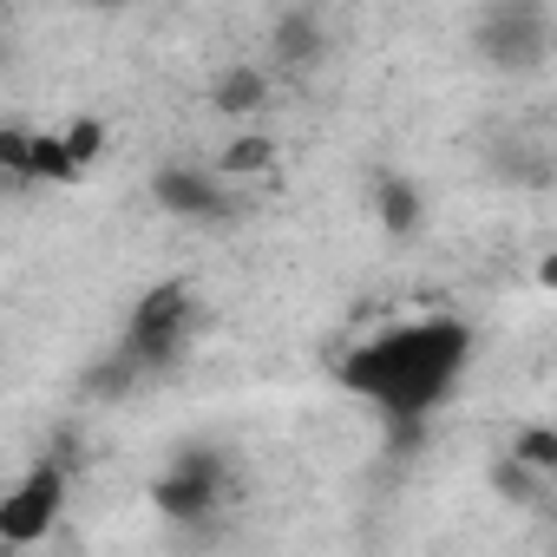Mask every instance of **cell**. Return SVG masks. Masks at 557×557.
<instances>
[{
	"label": "cell",
	"instance_id": "1",
	"mask_svg": "<svg viewBox=\"0 0 557 557\" xmlns=\"http://www.w3.org/2000/svg\"><path fill=\"white\" fill-rule=\"evenodd\" d=\"M472 361H479V329L453 309H426V315H394L361 342H348L335 355V387L407 446L453 407Z\"/></svg>",
	"mask_w": 557,
	"mask_h": 557
},
{
	"label": "cell",
	"instance_id": "2",
	"mask_svg": "<svg viewBox=\"0 0 557 557\" xmlns=\"http://www.w3.org/2000/svg\"><path fill=\"white\" fill-rule=\"evenodd\" d=\"M197 322H203L197 289L184 283V275H164V283H151V289L125 309V329H119L112 348L138 368V381H158V374H171V368L190 355Z\"/></svg>",
	"mask_w": 557,
	"mask_h": 557
},
{
	"label": "cell",
	"instance_id": "3",
	"mask_svg": "<svg viewBox=\"0 0 557 557\" xmlns=\"http://www.w3.org/2000/svg\"><path fill=\"white\" fill-rule=\"evenodd\" d=\"M466 47L485 73H537L557 53V14L544 0H492L466 21Z\"/></svg>",
	"mask_w": 557,
	"mask_h": 557
},
{
	"label": "cell",
	"instance_id": "4",
	"mask_svg": "<svg viewBox=\"0 0 557 557\" xmlns=\"http://www.w3.org/2000/svg\"><path fill=\"white\" fill-rule=\"evenodd\" d=\"M230 485H236L230 453L210 446V440H190V446H177V453L158 466V479H151V511H158L164 524H177V531H197V524H210V518L223 511Z\"/></svg>",
	"mask_w": 557,
	"mask_h": 557
},
{
	"label": "cell",
	"instance_id": "5",
	"mask_svg": "<svg viewBox=\"0 0 557 557\" xmlns=\"http://www.w3.org/2000/svg\"><path fill=\"white\" fill-rule=\"evenodd\" d=\"M99 151H106V125L99 119H73V125H53V132H27V125L0 132V164H8L14 177H40V184L86 177Z\"/></svg>",
	"mask_w": 557,
	"mask_h": 557
},
{
	"label": "cell",
	"instance_id": "6",
	"mask_svg": "<svg viewBox=\"0 0 557 557\" xmlns=\"http://www.w3.org/2000/svg\"><path fill=\"white\" fill-rule=\"evenodd\" d=\"M151 203H158L171 223H197V230L230 223V216L243 210L236 184H230L216 164H197V158H164V164L151 171Z\"/></svg>",
	"mask_w": 557,
	"mask_h": 557
},
{
	"label": "cell",
	"instance_id": "7",
	"mask_svg": "<svg viewBox=\"0 0 557 557\" xmlns=\"http://www.w3.org/2000/svg\"><path fill=\"white\" fill-rule=\"evenodd\" d=\"M66 498H73V466L66 459H40L34 472H21L8 485V498H0V537H8L14 550H34L66 518Z\"/></svg>",
	"mask_w": 557,
	"mask_h": 557
},
{
	"label": "cell",
	"instance_id": "8",
	"mask_svg": "<svg viewBox=\"0 0 557 557\" xmlns=\"http://www.w3.org/2000/svg\"><path fill=\"white\" fill-rule=\"evenodd\" d=\"M368 210L387 236H413L426 223V190L407 177V171H374L368 177Z\"/></svg>",
	"mask_w": 557,
	"mask_h": 557
},
{
	"label": "cell",
	"instance_id": "9",
	"mask_svg": "<svg viewBox=\"0 0 557 557\" xmlns=\"http://www.w3.org/2000/svg\"><path fill=\"white\" fill-rule=\"evenodd\" d=\"M275 92V66L269 60H230L216 79H210V112H230V119H249L262 112Z\"/></svg>",
	"mask_w": 557,
	"mask_h": 557
},
{
	"label": "cell",
	"instance_id": "10",
	"mask_svg": "<svg viewBox=\"0 0 557 557\" xmlns=\"http://www.w3.org/2000/svg\"><path fill=\"white\" fill-rule=\"evenodd\" d=\"M322 47H329V34H322V21L309 8L275 14V27H269V66H309V60H322Z\"/></svg>",
	"mask_w": 557,
	"mask_h": 557
},
{
	"label": "cell",
	"instance_id": "11",
	"mask_svg": "<svg viewBox=\"0 0 557 557\" xmlns=\"http://www.w3.org/2000/svg\"><path fill=\"white\" fill-rule=\"evenodd\" d=\"M269 158H275V145H269L262 132H243V138H230V145H223V151H216L210 164H216V171H223L230 184H243L249 171H269Z\"/></svg>",
	"mask_w": 557,
	"mask_h": 557
},
{
	"label": "cell",
	"instance_id": "12",
	"mask_svg": "<svg viewBox=\"0 0 557 557\" xmlns=\"http://www.w3.org/2000/svg\"><path fill=\"white\" fill-rule=\"evenodd\" d=\"M518 459L537 472H557V433H518Z\"/></svg>",
	"mask_w": 557,
	"mask_h": 557
},
{
	"label": "cell",
	"instance_id": "13",
	"mask_svg": "<svg viewBox=\"0 0 557 557\" xmlns=\"http://www.w3.org/2000/svg\"><path fill=\"white\" fill-rule=\"evenodd\" d=\"M537 283H544V289H557V256H544V269H537Z\"/></svg>",
	"mask_w": 557,
	"mask_h": 557
}]
</instances>
